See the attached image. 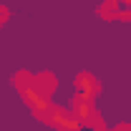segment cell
Listing matches in <instances>:
<instances>
[{
  "mask_svg": "<svg viewBox=\"0 0 131 131\" xmlns=\"http://www.w3.org/2000/svg\"><path fill=\"white\" fill-rule=\"evenodd\" d=\"M5 20H8V10H5V8H0V25H3Z\"/></svg>",
  "mask_w": 131,
  "mask_h": 131,
  "instance_id": "obj_4",
  "label": "cell"
},
{
  "mask_svg": "<svg viewBox=\"0 0 131 131\" xmlns=\"http://www.w3.org/2000/svg\"><path fill=\"white\" fill-rule=\"evenodd\" d=\"M114 131H131V126H116Z\"/></svg>",
  "mask_w": 131,
  "mask_h": 131,
  "instance_id": "obj_6",
  "label": "cell"
},
{
  "mask_svg": "<svg viewBox=\"0 0 131 131\" xmlns=\"http://www.w3.org/2000/svg\"><path fill=\"white\" fill-rule=\"evenodd\" d=\"M28 83H30L38 93H43L46 98H50L53 88H56V81H53V76H48V73H35V76L28 73Z\"/></svg>",
  "mask_w": 131,
  "mask_h": 131,
  "instance_id": "obj_3",
  "label": "cell"
},
{
  "mask_svg": "<svg viewBox=\"0 0 131 131\" xmlns=\"http://www.w3.org/2000/svg\"><path fill=\"white\" fill-rule=\"evenodd\" d=\"M81 131H103V129H96V126H83Z\"/></svg>",
  "mask_w": 131,
  "mask_h": 131,
  "instance_id": "obj_5",
  "label": "cell"
},
{
  "mask_svg": "<svg viewBox=\"0 0 131 131\" xmlns=\"http://www.w3.org/2000/svg\"><path fill=\"white\" fill-rule=\"evenodd\" d=\"M98 91H101V86H98V81L91 73H78L76 76V96L93 101V96H96Z\"/></svg>",
  "mask_w": 131,
  "mask_h": 131,
  "instance_id": "obj_2",
  "label": "cell"
},
{
  "mask_svg": "<svg viewBox=\"0 0 131 131\" xmlns=\"http://www.w3.org/2000/svg\"><path fill=\"white\" fill-rule=\"evenodd\" d=\"M46 121L50 126H56L58 131H81L83 124L73 116V111H66V108H56L50 106V111L46 114Z\"/></svg>",
  "mask_w": 131,
  "mask_h": 131,
  "instance_id": "obj_1",
  "label": "cell"
}]
</instances>
